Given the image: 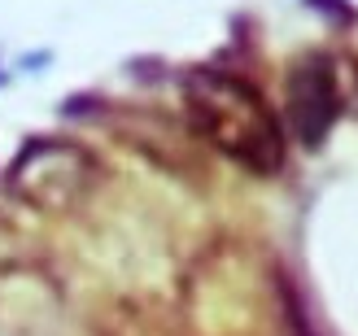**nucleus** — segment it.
I'll return each mask as SVG.
<instances>
[{"instance_id": "nucleus-1", "label": "nucleus", "mask_w": 358, "mask_h": 336, "mask_svg": "<svg viewBox=\"0 0 358 336\" xmlns=\"http://www.w3.org/2000/svg\"><path fill=\"white\" fill-rule=\"evenodd\" d=\"M188 110H192V122L206 131L210 145H219L223 153H231L249 170L266 175L284 162L280 122L271 118V110L262 105V96L249 83L201 70L188 83Z\"/></svg>"}, {"instance_id": "nucleus-2", "label": "nucleus", "mask_w": 358, "mask_h": 336, "mask_svg": "<svg viewBox=\"0 0 358 336\" xmlns=\"http://www.w3.org/2000/svg\"><path fill=\"white\" fill-rule=\"evenodd\" d=\"M289 105H293V127L306 136V145H319V136L341 114V96H336L332 70L324 61H301L289 79Z\"/></svg>"}]
</instances>
